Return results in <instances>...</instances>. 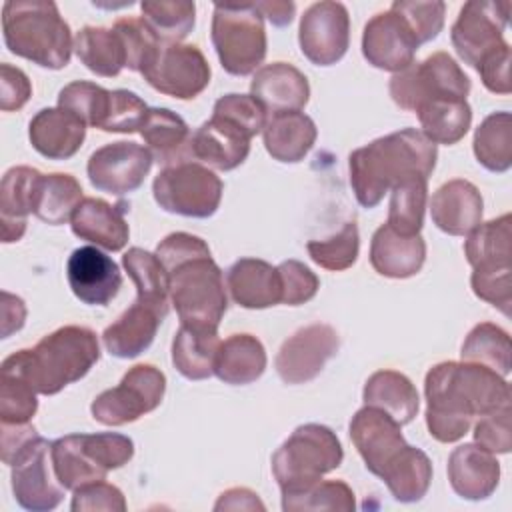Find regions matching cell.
Masks as SVG:
<instances>
[{
  "label": "cell",
  "instance_id": "63",
  "mask_svg": "<svg viewBox=\"0 0 512 512\" xmlns=\"http://www.w3.org/2000/svg\"><path fill=\"white\" fill-rule=\"evenodd\" d=\"M262 18L266 16L274 26H286L292 22L296 14V6L290 0H264V2H254Z\"/></svg>",
  "mask_w": 512,
  "mask_h": 512
},
{
  "label": "cell",
  "instance_id": "40",
  "mask_svg": "<svg viewBox=\"0 0 512 512\" xmlns=\"http://www.w3.org/2000/svg\"><path fill=\"white\" fill-rule=\"evenodd\" d=\"M82 200V186L74 176L62 172L42 174L36 186L32 214L46 224L60 226L72 218Z\"/></svg>",
  "mask_w": 512,
  "mask_h": 512
},
{
  "label": "cell",
  "instance_id": "15",
  "mask_svg": "<svg viewBox=\"0 0 512 512\" xmlns=\"http://www.w3.org/2000/svg\"><path fill=\"white\" fill-rule=\"evenodd\" d=\"M340 338L330 324L314 322L296 330L280 346L274 366L282 382L304 384L314 380L338 352Z\"/></svg>",
  "mask_w": 512,
  "mask_h": 512
},
{
  "label": "cell",
  "instance_id": "32",
  "mask_svg": "<svg viewBox=\"0 0 512 512\" xmlns=\"http://www.w3.org/2000/svg\"><path fill=\"white\" fill-rule=\"evenodd\" d=\"M268 154L278 162H300L316 142L318 130L304 112L274 114L262 130Z\"/></svg>",
  "mask_w": 512,
  "mask_h": 512
},
{
  "label": "cell",
  "instance_id": "6",
  "mask_svg": "<svg viewBox=\"0 0 512 512\" xmlns=\"http://www.w3.org/2000/svg\"><path fill=\"white\" fill-rule=\"evenodd\" d=\"M54 474L66 490L104 480L110 470L124 466L134 456V442L116 432L68 434L52 442Z\"/></svg>",
  "mask_w": 512,
  "mask_h": 512
},
{
  "label": "cell",
  "instance_id": "11",
  "mask_svg": "<svg viewBox=\"0 0 512 512\" xmlns=\"http://www.w3.org/2000/svg\"><path fill=\"white\" fill-rule=\"evenodd\" d=\"M166 392V376L152 364L132 366L118 386L100 392L90 412L104 426H122L156 410Z\"/></svg>",
  "mask_w": 512,
  "mask_h": 512
},
{
  "label": "cell",
  "instance_id": "43",
  "mask_svg": "<svg viewBox=\"0 0 512 512\" xmlns=\"http://www.w3.org/2000/svg\"><path fill=\"white\" fill-rule=\"evenodd\" d=\"M460 354L462 362L486 366L504 378L510 372V336L492 322L476 324L468 332Z\"/></svg>",
  "mask_w": 512,
  "mask_h": 512
},
{
  "label": "cell",
  "instance_id": "38",
  "mask_svg": "<svg viewBox=\"0 0 512 512\" xmlns=\"http://www.w3.org/2000/svg\"><path fill=\"white\" fill-rule=\"evenodd\" d=\"M512 218L504 214L478 224L464 240V254L472 268H512Z\"/></svg>",
  "mask_w": 512,
  "mask_h": 512
},
{
  "label": "cell",
  "instance_id": "7",
  "mask_svg": "<svg viewBox=\"0 0 512 512\" xmlns=\"http://www.w3.org/2000/svg\"><path fill=\"white\" fill-rule=\"evenodd\" d=\"M170 300L180 324L218 330L228 308L224 278L210 254L194 256L168 270Z\"/></svg>",
  "mask_w": 512,
  "mask_h": 512
},
{
  "label": "cell",
  "instance_id": "12",
  "mask_svg": "<svg viewBox=\"0 0 512 512\" xmlns=\"http://www.w3.org/2000/svg\"><path fill=\"white\" fill-rule=\"evenodd\" d=\"M52 444L40 434L32 436L8 462L16 502L32 512L54 510L64 498V486L54 474Z\"/></svg>",
  "mask_w": 512,
  "mask_h": 512
},
{
  "label": "cell",
  "instance_id": "31",
  "mask_svg": "<svg viewBox=\"0 0 512 512\" xmlns=\"http://www.w3.org/2000/svg\"><path fill=\"white\" fill-rule=\"evenodd\" d=\"M40 172L30 166L10 168L0 184L2 242H16L26 230V216L32 212Z\"/></svg>",
  "mask_w": 512,
  "mask_h": 512
},
{
  "label": "cell",
  "instance_id": "5",
  "mask_svg": "<svg viewBox=\"0 0 512 512\" xmlns=\"http://www.w3.org/2000/svg\"><path fill=\"white\" fill-rule=\"evenodd\" d=\"M338 436L324 424H302L272 456V474L282 498L302 494L342 464Z\"/></svg>",
  "mask_w": 512,
  "mask_h": 512
},
{
  "label": "cell",
  "instance_id": "39",
  "mask_svg": "<svg viewBox=\"0 0 512 512\" xmlns=\"http://www.w3.org/2000/svg\"><path fill=\"white\" fill-rule=\"evenodd\" d=\"M78 60L94 74L112 78L126 68V52L114 28L84 26L74 38Z\"/></svg>",
  "mask_w": 512,
  "mask_h": 512
},
{
  "label": "cell",
  "instance_id": "14",
  "mask_svg": "<svg viewBox=\"0 0 512 512\" xmlns=\"http://www.w3.org/2000/svg\"><path fill=\"white\" fill-rule=\"evenodd\" d=\"M510 2H466L452 26L450 40L464 64L478 66L490 52L506 44Z\"/></svg>",
  "mask_w": 512,
  "mask_h": 512
},
{
  "label": "cell",
  "instance_id": "3",
  "mask_svg": "<svg viewBox=\"0 0 512 512\" xmlns=\"http://www.w3.org/2000/svg\"><path fill=\"white\" fill-rule=\"evenodd\" d=\"M100 358L96 334L86 326H62L46 334L34 348H24L2 362V372L16 374L44 396L58 394L84 378Z\"/></svg>",
  "mask_w": 512,
  "mask_h": 512
},
{
  "label": "cell",
  "instance_id": "60",
  "mask_svg": "<svg viewBox=\"0 0 512 512\" xmlns=\"http://www.w3.org/2000/svg\"><path fill=\"white\" fill-rule=\"evenodd\" d=\"M32 94V86L28 76L10 64L0 66V110L12 112L20 110Z\"/></svg>",
  "mask_w": 512,
  "mask_h": 512
},
{
  "label": "cell",
  "instance_id": "58",
  "mask_svg": "<svg viewBox=\"0 0 512 512\" xmlns=\"http://www.w3.org/2000/svg\"><path fill=\"white\" fill-rule=\"evenodd\" d=\"M158 260L162 262L164 270H172L176 264L180 262H186L194 256H200V254H210V248L208 244L194 236V234H188V232H174V234H168L158 246H156V252Z\"/></svg>",
  "mask_w": 512,
  "mask_h": 512
},
{
  "label": "cell",
  "instance_id": "54",
  "mask_svg": "<svg viewBox=\"0 0 512 512\" xmlns=\"http://www.w3.org/2000/svg\"><path fill=\"white\" fill-rule=\"evenodd\" d=\"M280 274L282 288V304L298 306L312 300L320 288L318 276L298 260H284L276 266Z\"/></svg>",
  "mask_w": 512,
  "mask_h": 512
},
{
  "label": "cell",
  "instance_id": "9",
  "mask_svg": "<svg viewBox=\"0 0 512 512\" xmlns=\"http://www.w3.org/2000/svg\"><path fill=\"white\" fill-rule=\"evenodd\" d=\"M468 94L470 78L446 52H434L390 78V96L402 110L416 112L418 106L440 98L466 100Z\"/></svg>",
  "mask_w": 512,
  "mask_h": 512
},
{
  "label": "cell",
  "instance_id": "36",
  "mask_svg": "<svg viewBox=\"0 0 512 512\" xmlns=\"http://www.w3.org/2000/svg\"><path fill=\"white\" fill-rule=\"evenodd\" d=\"M380 478L398 502H418L426 496L432 482L430 458L414 446H408L382 470Z\"/></svg>",
  "mask_w": 512,
  "mask_h": 512
},
{
  "label": "cell",
  "instance_id": "2",
  "mask_svg": "<svg viewBox=\"0 0 512 512\" xmlns=\"http://www.w3.org/2000/svg\"><path fill=\"white\" fill-rule=\"evenodd\" d=\"M438 150L420 130L404 128L368 146L356 148L348 158L350 186L360 206L374 208L398 182L410 176H430Z\"/></svg>",
  "mask_w": 512,
  "mask_h": 512
},
{
  "label": "cell",
  "instance_id": "41",
  "mask_svg": "<svg viewBox=\"0 0 512 512\" xmlns=\"http://www.w3.org/2000/svg\"><path fill=\"white\" fill-rule=\"evenodd\" d=\"M422 134L434 144H456L472 122V108L466 100L440 98L416 108Z\"/></svg>",
  "mask_w": 512,
  "mask_h": 512
},
{
  "label": "cell",
  "instance_id": "34",
  "mask_svg": "<svg viewBox=\"0 0 512 512\" xmlns=\"http://www.w3.org/2000/svg\"><path fill=\"white\" fill-rule=\"evenodd\" d=\"M364 404L390 414L400 426L414 420L420 408V398L408 376L396 370L374 372L362 392Z\"/></svg>",
  "mask_w": 512,
  "mask_h": 512
},
{
  "label": "cell",
  "instance_id": "55",
  "mask_svg": "<svg viewBox=\"0 0 512 512\" xmlns=\"http://www.w3.org/2000/svg\"><path fill=\"white\" fill-rule=\"evenodd\" d=\"M474 424V440L492 454H506L512 448L510 436V404L478 416Z\"/></svg>",
  "mask_w": 512,
  "mask_h": 512
},
{
  "label": "cell",
  "instance_id": "29",
  "mask_svg": "<svg viewBox=\"0 0 512 512\" xmlns=\"http://www.w3.org/2000/svg\"><path fill=\"white\" fill-rule=\"evenodd\" d=\"M162 320L160 312L136 300L102 332L104 348L116 358H136L152 344Z\"/></svg>",
  "mask_w": 512,
  "mask_h": 512
},
{
  "label": "cell",
  "instance_id": "23",
  "mask_svg": "<svg viewBox=\"0 0 512 512\" xmlns=\"http://www.w3.org/2000/svg\"><path fill=\"white\" fill-rule=\"evenodd\" d=\"M484 202L478 188L462 178L442 184L430 200V216L438 230L450 236L470 234L482 224Z\"/></svg>",
  "mask_w": 512,
  "mask_h": 512
},
{
  "label": "cell",
  "instance_id": "27",
  "mask_svg": "<svg viewBox=\"0 0 512 512\" xmlns=\"http://www.w3.org/2000/svg\"><path fill=\"white\" fill-rule=\"evenodd\" d=\"M426 260V242L420 234L406 236L392 226H380L370 242V264L386 278H410Z\"/></svg>",
  "mask_w": 512,
  "mask_h": 512
},
{
  "label": "cell",
  "instance_id": "53",
  "mask_svg": "<svg viewBox=\"0 0 512 512\" xmlns=\"http://www.w3.org/2000/svg\"><path fill=\"white\" fill-rule=\"evenodd\" d=\"M512 268H474L470 284L474 294L510 316L512 306Z\"/></svg>",
  "mask_w": 512,
  "mask_h": 512
},
{
  "label": "cell",
  "instance_id": "56",
  "mask_svg": "<svg viewBox=\"0 0 512 512\" xmlns=\"http://www.w3.org/2000/svg\"><path fill=\"white\" fill-rule=\"evenodd\" d=\"M70 508L74 512H96V510L124 512L126 500H124V494L120 488H116L114 484H108L104 480H96V482H88L74 490Z\"/></svg>",
  "mask_w": 512,
  "mask_h": 512
},
{
  "label": "cell",
  "instance_id": "33",
  "mask_svg": "<svg viewBox=\"0 0 512 512\" xmlns=\"http://www.w3.org/2000/svg\"><path fill=\"white\" fill-rule=\"evenodd\" d=\"M266 370V350L252 334H232L220 342L214 374L234 386L256 382Z\"/></svg>",
  "mask_w": 512,
  "mask_h": 512
},
{
  "label": "cell",
  "instance_id": "48",
  "mask_svg": "<svg viewBox=\"0 0 512 512\" xmlns=\"http://www.w3.org/2000/svg\"><path fill=\"white\" fill-rule=\"evenodd\" d=\"M282 510L296 512V510H342L354 512L356 500L352 488L342 480H326L316 482L312 488L304 490L302 494L282 498Z\"/></svg>",
  "mask_w": 512,
  "mask_h": 512
},
{
  "label": "cell",
  "instance_id": "16",
  "mask_svg": "<svg viewBox=\"0 0 512 512\" xmlns=\"http://www.w3.org/2000/svg\"><path fill=\"white\" fill-rule=\"evenodd\" d=\"M302 54L316 66L336 64L350 44V16L344 4L324 0L306 8L300 18Z\"/></svg>",
  "mask_w": 512,
  "mask_h": 512
},
{
  "label": "cell",
  "instance_id": "24",
  "mask_svg": "<svg viewBox=\"0 0 512 512\" xmlns=\"http://www.w3.org/2000/svg\"><path fill=\"white\" fill-rule=\"evenodd\" d=\"M28 136L32 148L48 160H68L72 158L84 138L86 124L64 108H42L30 120Z\"/></svg>",
  "mask_w": 512,
  "mask_h": 512
},
{
  "label": "cell",
  "instance_id": "35",
  "mask_svg": "<svg viewBox=\"0 0 512 512\" xmlns=\"http://www.w3.org/2000/svg\"><path fill=\"white\" fill-rule=\"evenodd\" d=\"M218 348V330L180 324L172 340V364L184 378L204 380L214 374Z\"/></svg>",
  "mask_w": 512,
  "mask_h": 512
},
{
  "label": "cell",
  "instance_id": "50",
  "mask_svg": "<svg viewBox=\"0 0 512 512\" xmlns=\"http://www.w3.org/2000/svg\"><path fill=\"white\" fill-rule=\"evenodd\" d=\"M36 390L24 378L2 372L0 386V418L2 424H26L38 408Z\"/></svg>",
  "mask_w": 512,
  "mask_h": 512
},
{
  "label": "cell",
  "instance_id": "18",
  "mask_svg": "<svg viewBox=\"0 0 512 512\" xmlns=\"http://www.w3.org/2000/svg\"><path fill=\"white\" fill-rule=\"evenodd\" d=\"M420 48L408 22L396 12L386 10L372 16L362 32V54L374 68L400 72L414 64V54Z\"/></svg>",
  "mask_w": 512,
  "mask_h": 512
},
{
  "label": "cell",
  "instance_id": "8",
  "mask_svg": "<svg viewBox=\"0 0 512 512\" xmlns=\"http://www.w3.org/2000/svg\"><path fill=\"white\" fill-rule=\"evenodd\" d=\"M210 38L222 68L232 76L252 74L266 56L264 18L254 2L216 4Z\"/></svg>",
  "mask_w": 512,
  "mask_h": 512
},
{
  "label": "cell",
  "instance_id": "13",
  "mask_svg": "<svg viewBox=\"0 0 512 512\" xmlns=\"http://www.w3.org/2000/svg\"><path fill=\"white\" fill-rule=\"evenodd\" d=\"M158 92L190 100L210 84V66L194 44H162L148 66L140 72Z\"/></svg>",
  "mask_w": 512,
  "mask_h": 512
},
{
  "label": "cell",
  "instance_id": "30",
  "mask_svg": "<svg viewBox=\"0 0 512 512\" xmlns=\"http://www.w3.org/2000/svg\"><path fill=\"white\" fill-rule=\"evenodd\" d=\"M138 132L156 162L164 166L188 162L192 136L188 124L176 112L168 108H148Z\"/></svg>",
  "mask_w": 512,
  "mask_h": 512
},
{
  "label": "cell",
  "instance_id": "62",
  "mask_svg": "<svg viewBox=\"0 0 512 512\" xmlns=\"http://www.w3.org/2000/svg\"><path fill=\"white\" fill-rule=\"evenodd\" d=\"M24 318L26 308L22 298L2 292V338H8L14 330H20L24 326Z\"/></svg>",
  "mask_w": 512,
  "mask_h": 512
},
{
  "label": "cell",
  "instance_id": "45",
  "mask_svg": "<svg viewBox=\"0 0 512 512\" xmlns=\"http://www.w3.org/2000/svg\"><path fill=\"white\" fill-rule=\"evenodd\" d=\"M390 208H388V226L396 232L414 236L420 234L424 224L426 196H428V178L426 176H410L398 182L390 190Z\"/></svg>",
  "mask_w": 512,
  "mask_h": 512
},
{
  "label": "cell",
  "instance_id": "1",
  "mask_svg": "<svg viewBox=\"0 0 512 512\" xmlns=\"http://www.w3.org/2000/svg\"><path fill=\"white\" fill-rule=\"evenodd\" d=\"M426 426L432 438L460 440L476 416L510 404V386L498 372L472 362H440L424 380Z\"/></svg>",
  "mask_w": 512,
  "mask_h": 512
},
{
  "label": "cell",
  "instance_id": "47",
  "mask_svg": "<svg viewBox=\"0 0 512 512\" xmlns=\"http://www.w3.org/2000/svg\"><path fill=\"white\" fill-rule=\"evenodd\" d=\"M108 100H110V90L86 80L70 82L58 94V106L64 110H70L86 126H92V128H100L108 108Z\"/></svg>",
  "mask_w": 512,
  "mask_h": 512
},
{
  "label": "cell",
  "instance_id": "46",
  "mask_svg": "<svg viewBox=\"0 0 512 512\" xmlns=\"http://www.w3.org/2000/svg\"><path fill=\"white\" fill-rule=\"evenodd\" d=\"M358 248H360V236L354 220L346 222L340 228V232H336L334 236L324 240H310L306 244L310 258L318 266L334 272L350 268L358 258Z\"/></svg>",
  "mask_w": 512,
  "mask_h": 512
},
{
  "label": "cell",
  "instance_id": "51",
  "mask_svg": "<svg viewBox=\"0 0 512 512\" xmlns=\"http://www.w3.org/2000/svg\"><path fill=\"white\" fill-rule=\"evenodd\" d=\"M412 28L416 40L420 44L434 40L444 26L446 4L440 0L418 2V0H396L392 6Z\"/></svg>",
  "mask_w": 512,
  "mask_h": 512
},
{
  "label": "cell",
  "instance_id": "4",
  "mask_svg": "<svg viewBox=\"0 0 512 512\" xmlns=\"http://www.w3.org/2000/svg\"><path fill=\"white\" fill-rule=\"evenodd\" d=\"M6 48L42 68L60 70L70 62V26L50 0H8L2 6Z\"/></svg>",
  "mask_w": 512,
  "mask_h": 512
},
{
  "label": "cell",
  "instance_id": "37",
  "mask_svg": "<svg viewBox=\"0 0 512 512\" xmlns=\"http://www.w3.org/2000/svg\"><path fill=\"white\" fill-rule=\"evenodd\" d=\"M122 266L136 286V300L154 308L166 318L170 282H168V272L164 270L158 256L144 248L134 246L122 256Z\"/></svg>",
  "mask_w": 512,
  "mask_h": 512
},
{
  "label": "cell",
  "instance_id": "44",
  "mask_svg": "<svg viewBox=\"0 0 512 512\" xmlns=\"http://www.w3.org/2000/svg\"><path fill=\"white\" fill-rule=\"evenodd\" d=\"M142 20L162 44H180L194 28V2L186 0H144Z\"/></svg>",
  "mask_w": 512,
  "mask_h": 512
},
{
  "label": "cell",
  "instance_id": "19",
  "mask_svg": "<svg viewBox=\"0 0 512 512\" xmlns=\"http://www.w3.org/2000/svg\"><path fill=\"white\" fill-rule=\"evenodd\" d=\"M350 438L368 472L380 478L382 470L406 448L400 424L380 408L364 406L350 420Z\"/></svg>",
  "mask_w": 512,
  "mask_h": 512
},
{
  "label": "cell",
  "instance_id": "57",
  "mask_svg": "<svg viewBox=\"0 0 512 512\" xmlns=\"http://www.w3.org/2000/svg\"><path fill=\"white\" fill-rule=\"evenodd\" d=\"M214 112L236 120L254 136L260 134L266 126V110L250 94H226L216 100Z\"/></svg>",
  "mask_w": 512,
  "mask_h": 512
},
{
  "label": "cell",
  "instance_id": "59",
  "mask_svg": "<svg viewBox=\"0 0 512 512\" xmlns=\"http://www.w3.org/2000/svg\"><path fill=\"white\" fill-rule=\"evenodd\" d=\"M482 84L494 94H510V46L508 42L490 52L478 66H476Z\"/></svg>",
  "mask_w": 512,
  "mask_h": 512
},
{
  "label": "cell",
  "instance_id": "17",
  "mask_svg": "<svg viewBox=\"0 0 512 512\" xmlns=\"http://www.w3.org/2000/svg\"><path fill=\"white\" fill-rule=\"evenodd\" d=\"M152 154L146 146L136 142H112L88 158L90 184L114 196L130 194L138 190L152 168Z\"/></svg>",
  "mask_w": 512,
  "mask_h": 512
},
{
  "label": "cell",
  "instance_id": "52",
  "mask_svg": "<svg viewBox=\"0 0 512 512\" xmlns=\"http://www.w3.org/2000/svg\"><path fill=\"white\" fill-rule=\"evenodd\" d=\"M146 114L148 106L140 96H136L130 90H110V102L106 116L100 124V130L122 134L136 132L140 130Z\"/></svg>",
  "mask_w": 512,
  "mask_h": 512
},
{
  "label": "cell",
  "instance_id": "49",
  "mask_svg": "<svg viewBox=\"0 0 512 512\" xmlns=\"http://www.w3.org/2000/svg\"><path fill=\"white\" fill-rule=\"evenodd\" d=\"M112 28L122 40L126 52V68L132 72H142L160 50L162 42L142 18H120Z\"/></svg>",
  "mask_w": 512,
  "mask_h": 512
},
{
  "label": "cell",
  "instance_id": "20",
  "mask_svg": "<svg viewBox=\"0 0 512 512\" xmlns=\"http://www.w3.org/2000/svg\"><path fill=\"white\" fill-rule=\"evenodd\" d=\"M252 138L254 134L236 120L212 112V118L192 134L190 156L216 170H234L246 160Z\"/></svg>",
  "mask_w": 512,
  "mask_h": 512
},
{
  "label": "cell",
  "instance_id": "26",
  "mask_svg": "<svg viewBox=\"0 0 512 512\" xmlns=\"http://www.w3.org/2000/svg\"><path fill=\"white\" fill-rule=\"evenodd\" d=\"M448 480L460 498L484 500L492 496L500 482V464L482 446L462 444L448 458Z\"/></svg>",
  "mask_w": 512,
  "mask_h": 512
},
{
  "label": "cell",
  "instance_id": "28",
  "mask_svg": "<svg viewBox=\"0 0 512 512\" xmlns=\"http://www.w3.org/2000/svg\"><path fill=\"white\" fill-rule=\"evenodd\" d=\"M232 300L250 310L274 306L282 300L278 268L260 258H240L226 272Z\"/></svg>",
  "mask_w": 512,
  "mask_h": 512
},
{
  "label": "cell",
  "instance_id": "42",
  "mask_svg": "<svg viewBox=\"0 0 512 512\" xmlns=\"http://www.w3.org/2000/svg\"><path fill=\"white\" fill-rule=\"evenodd\" d=\"M474 156L490 172H506L512 166V116L494 112L474 132Z\"/></svg>",
  "mask_w": 512,
  "mask_h": 512
},
{
  "label": "cell",
  "instance_id": "10",
  "mask_svg": "<svg viewBox=\"0 0 512 512\" xmlns=\"http://www.w3.org/2000/svg\"><path fill=\"white\" fill-rule=\"evenodd\" d=\"M222 190V180L196 162L166 166L152 184L154 200L162 210L188 218L212 216L220 206Z\"/></svg>",
  "mask_w": 512,
  "mask_h": 512
},
{
  "label": "cell",
  "instance_id": "21",
  "mask_svg": "<svg viewBox=\"0 0 512 512\" xmlns=\"http://www.w3.org/2000/svg\"><path fill=\"white\" fill-rule=\"evenodd\" d=\"M66 278L74 296L90 306H106L122 286L118 264L96 246H82L70 254Z\"/></svg>",
  "mask_w": 512,
  "mask_h": 512
},
{
  "label": "cell",
  "instance_id": "22",
  "mask_svg": "<svg viewBox=\"0 0 512 512\" xmlns=\"http://www.w3.org/2000/svg\"><path fill=\"white\" fill-rule=\"evenodd\" d=\"M250 96L272 116L300 112L310 98V86L306 76L292 64L272 62L256 70L250 82Z\"/></svg>",
  "mask_w": 512,
  "mask_h": 512
},
{
  "label": "cell",
  "instance_id": "25",
  "mask_svg": "<svg viewBox=\"0 0 512 512\" xmlns=\"http://www.w3.org/2000/svg\"><path fill=\"white\" fill-rule=\"evenodd\" d=\"M128 204H108L102 198H84L70 218L74 236L104 250L118 252L126 246L130 230L124 220Z\"/></svg>",
  "mask_w": 512,
  "mask_h": 512
},
{
  "label": "cell",
  "instance_id": "61",
  "mask_svg": "<svg viewBox=\"0 0 512 512\" xmlns=\"http://www.w3.org/2000/svg\"><path fill=\"white\" fill-rule=\"evenodd\" d=\"M214 510H264L258 494L248 488H230L220 494Z\"/></svg>",
  "mask_w": 512,
  "mask_h": 512
}]
</instances>
